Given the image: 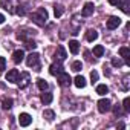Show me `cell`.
<instances>
[{
	"label": "cell",
	"mask_w": 130,
	"mask_h": 130,
	"mask_svg": "<svg viewBox=\"0 0 130 130\" xmlns=\"http://www.w3.org/2000/svg\"><path fill=\"white\" fill-rule=\"evenodd\" d=\"M32 20H34L38 26H44V23H46V20H47V11H46L44 8H38V11L32 14Z\"/></svg>",
	"instance_id": "obj_1"
},
{
	"label": "cell",
	"mask_w": 130,
	"mask_h": 130,
	"mask_svg": "<svg viewBox=\"0 0 130 130\" xmlns=\"http://www.w3.org/2000/svg\"><path fill=\"white\" fill-rule=\"evenodd\" d=\"M26 64H28V68H35V71H40L38 54H37V52H31V54L26 57Z\"/></svg>",
	"instance_id": "obj_2"
},
{
	"label": "cell",
	"mask_w": 130,
	"mask_h": 130,
	"mask_svg": "<svg viewBox=\"0 0 130 130\" xmlns=\"http://www.w3.org/2000/svg\"><path fill=\"white\" fill-rule=\"evenodd\" d=\"M110 109H112V103H110V100L103 98V100L98 101V112H100V113H106V112H109Z\"/></svg>",
	"instance_id": "obj_3"
},
{
	"label": "cell",
	"mask_w": 130,
	"mask_h": 130,
	"mask_svg": "<svg viewBox=\"0 0 130 130\" xmlns=\"http://www.w3.org/2000/svg\"><path fill=\"white\" fill-rule=\"evenodd\" d=\"M54 57H55V60H57L58 63L64 61V60H66V57H68L66 49H64L63 46H58V47H57V51H55V54H54Z\"/></svg>",
	"instance_id": "obj_4"
},
{
	"label": "cell",
	"mask_w": 130,
	"mask_h": 130,
	"mask_svg": "<svg viewBox=\"0 0 130 130\" xmlns=\"http://www.w3.org/2000/svg\"><path fill=\"white\" fill-rule=\"evenodd\" d=\"M121 25V19L119 17H115V15H112V17H109V20H107V23H106V26H107V29H116L118 26Z\"/></svg>",
	"instance_id": "obj_5"
},
{
	"label": "cell",
	"mask_w": 130,
	"mask_h": 130,
	"mask_svg": "<svg viewBox=\"0 0 130 130\" xmlns=\"http://www.w3.org/2000/svg\"><path fill=\"white\" fill-rule=\"evenodd\" d=\"M57 77H58V83H60V86H63V87L69 86L71 81H72L71 77H69V74H66V72H61V74H58Z\"/></svg>",
	"instance_id": "obj_6"
},
{
	"label": "cell",
	"mask_w": 130,
	"mask_h": 130,
	"mask_svg": "<svg viewBox=\"0 0 130 130\" xmlns=\"http://www.w3.org/2000/svg\"><path fill=\"white\" fill-rule=\"evenodd\" d=\"M20 77H22V78H17V83H19L20 89L28 87V84H29V81H31V80H29V74H28V72H22Z\"/></svg>",
	"instance_id": "obj_7"
},
{
	"label": "cell",
	"mask_w": 130,
	"mask_h": 130,
	"mask_svg": "<svg viewBox=\"0 0 130 130\" xmlns=\"http://www.w3.org/2000/svg\"><path fill=\"white\" fill-rule=\"evenodd\" d=\"M19 122H20L22 127H28V125L32 122V118H31L29 113H20V116H19Z\"/></svg>",
	"instance_id": "obj_8"
},
{
	"label": "cell",
	"mask_w": 130,
	"mask_h": 130,
	"mask_svg": "<svg viewBox=\"0 0 130 130\" xmlns=\"http://www.w3.org/2000/svg\"><path fill=\"white\" fill-rule=\"evenodd\" d=\"M93 9H95V6H93V3H90V2H87V3L84 5V8H83V11H81V14H83V17H89V15H92V14H93Z\"/></svg>",
	"instance_id": "obj_9"
},
{
	"label": "cell",
	"mask_w": 130,
	"mask_h": 130,
	"mask_svg": "<svg viewBox=\"0 0 130 130\" xmlns=\"http://www.w3.org/2000/svg\"><path fill=\"white\" fill-rule=\"evenodd\" d=\"M63 72V66H61V64L60 63H54V64H51V66H49V74L51 75H58V74H61Z\"/></svg>",
	"instance_id": "obj_10"
},
{
	"label": "cell",
	"mask_w": 130,
	"mask_h": 130,
	"mask_svg": "<svg viewBox=\"0 0 130 130\" xmlns=\"http://www.w3.org/2000/svg\"><path fill=\"white\" fill-rule=\"evenodd\" d=\"M17 78H19V71L17 69H11L6 74V81H9V83H17Z\"/></svg>",
	"instance_id": "obj_11"
},
{
	"label": "cell",
	"mask_w": 130,
	"mask_h": 130,
	"mask_svg": "<svg viewBox=\"0 0 130 130\" xmlns=\"http://www.w3.org/2000/svg\"><path fill=\"white\" fill-rule=\"evenodd\" d=\"M23 58H25V54H23V51H22V49L14 51V54H12V60H14V63H15V64L22 63V61H23Z\"/></svg>",
	"instance_id": "obj_12"
},
{
	"label": "cell",
	"mask_w": 130,
	"mask_h": 130,
	"mask_svg": "<svg viewBox=\"0 0 130 130\" xmlns=\"http://www.w3.org/2000/svg\"><path fill=\"white\" fill-rule=\"evenodd\" d=\"M119 55L125 58V64H130V51H128V47H125V46L119 47Z\"/></svg>",
	"instance_id": "obj_13"
},
{
	"label": "cell",
	"mask_w": 130,
	"mask_h": 130,
	"mask_svg": "<svg viewBox=\"0 0 130 130\" xmlns=\"http://www.w3.org/2000/svg\"><path fill=\"white\" fill-rule=\"evenodd\" d=\"M98 38V32L95 31V29H87V32H86V40L87 41H95Z\"/></svg>",
	"instance_id": "obj_14"
},
{
	"label": "cell",
	"mask_w": 130,
	"mask_h": 130,
	"mask_svg": "<svg viewBox=\"0 0 130 130\" xmlns=\"http://www.w3.org/2000/svg\"><path fill=\"white\" fill-rule=\"evenodd\" d=\"M74 84H75L78 89H83V87H86V80H84V77H81V75H77V77H75V80H74Z\"/></svg>",
	"instance_id": "obj_15"
},
{
	"label": "cell",
	"mask_w": 130,
	"mask_h": 130,
	"mask_svg": "<svg viewBox=\"0 0 130 130\" xmlns=\"http://www.w3.org/2000/svg\"><path fill=\"white\" fill-rule=\"evenodd\" d=\"M69 51H71L72 54H78V51H80V43H78L77 40H71V41H69Z\"/></svg>",
	"instance_id": "obj_16"
},
{
	"label": "cell",
	"mask_w": 130,
	"mask_h": 130,
	"mask_svg": "<svg viewBox=\"0 0 130 130\" xmlns=\"http://www.w3.org/2000/svg\"><path fill=\"white\" fill-rule=\"evenodd\" d=\"M37 86H38V89H40L41 92L47 90V87H49L47 81H46V80H43V78H38V80H37Z\"/></svg>",
	"instance_id": "obj_17"
},
{
	"label": "cell",
	"mask_w": 130,
	"mask_h": 130,
	"mask_svg": "<svg viewBox=\"0 0 130 130\" xmlns=\"http://www.w3.org/2000/svg\"><path fill=\"white\" fill-rule=\"evenodd\" d=\"M52 93H47V92H44V93H41V96H40V100H41V103L43 104H49V103H52Z\"/></svg>",
	"instance_id": "obj_18"
},
{
	"label": "cell",
	"mask_w": 130,
	"mask_h": 130,
	"mask_svg": "<svg viewBox=\"0 0 130 130\" xmlns=\"http://www.w3.org/2000/svg\"><path fill=\"white\" fill-rule=\"evenodd\" d=\"M93 55H95V57H103V55H104V47H103L101 44H96V46L93 47Z\"/></svg>",
	"instance_id": "obj_19"
},
{
	"label": "cell",
	"mask_w": 130,
	"mask_h": 130,
	"mask_svg": "<svg viewBox=\"0 0 130 130\" xmlns=\"http://www.w3.org/2000/svg\"><path fill=\"white\" fill-rule=\"evenodd\" d=\"M107 92H109V87L106 84H98L96 86V93L98 95H106Z\"/></svg>",
	"instance_id": "obj_20"
},
{
	"label": "cell",
	"mask_w": 130,
	"mask_h": 130,
	"mask_svg": "<svg viewBox=\"0 0 130 130\" xmlns=\"http://www.w3.org/2000/svg\"><path fill=\"white\" fill-rule=\"evenodd\" d=\"M63 12H64V9H63L61 5H55V6H54V15H55V17H61Z\"/></svg>",
	"instance_id": "obj_21"
},
{
	"label": "cell",
	"mask_w": 130,
	"mask_h": 130,
	"mask_svg": "<svg viewBox=\"0 0 130 130\" xmlns=\"http://www.w3.org/2000/svg\"><path fill=\"white\" fill-rule=\"evenodd\" d=\"M2 107H3L5 110H9V109L12 107V100H11V98H5L3 103H2Z\"/></svg>",
	"instance_id": "obj_22"
},
{
	"label": "cell",
	"mask_w": 130,
	"mask_h": 130,
	"mask_svg": "<svg viewBox=\"0 0 130 130\" xmlns=\"http://www.w3.org/2000/svg\"><path fill=\"white\" fill-rule=\"evenodd\" d=\"M43 118H46L47 121H52V119L55 118V113H54V110H44V112H43Z\"/></svg>",
	"instance_id": "obj_23"
},
{
	"label": "cell",
	"mask_w": 130,
	"mask_h": 130,
	"mask_svg": "<svg viewBox=\"0 0 130 130\" xmlns=\"http://www.w3.org/2000/svg\"><path fill=\"white\" fill-rule=\"evenodd\" d=\"M71 68H72V71H74V72H80V71H81V68H83V64H81V61H78V60H77V61H74V63H72V66H71Z\"/></svg>",
	"instance_id": "obj_24"
},
{
	"label": "cell",
	"mask_w": 130,
	"mask_h": 130,
	"mask_svg": "<svg viewBox=\"0 0 130 130\" xmlns=\"http://www.w3.org/2000/svg\"><path fill=\"white\" fill-rule=\"evenodd\" d=\"M0 6H2L3 9H11V0H2V2H0Z\"/></svg>",
	"instance_id": "obj_25"
},
{
	"label": "cell",
	"mask_w": 130,
	"mask_h": 130,
	"mask_svg": "<svg viewBox=\"0 0 130 130\" xmlns=\"http://www.w3.org/2000/svg\"><path fill=\"white\" fill-rule=\"evenodd\" d=\"M122 60H119V58H112V66H115V68H121L122 66Z\"/></svg>",
	"instance_id": "obj_26"
},
{
	"label": "cell",
	"mask_w": 130,
	"mask_h": 130,
	"mask_svg": "<svg viewBox=\"0 0 130 130\" xmlns=\"http://www.w3.org/2000/svg\"><path fill=\"white\" fill-rule=\"evenodd\" d=\"M122 107H124V110L125 112H128L130 110V98L127 96V98H124V101H122Z\"/></svg>",
	"instance_id": "obj_27"
},
{
	"label": "cell",
	"mask_w": 130,
	"mask_h": 130,
	"mask_svg": "<svg viewBox=\"0 0 130 130\" xmlns=\"http://www.w3.org/2000/svg\"><path fill=\"white\" fill-rule=\"evenodd\" d=\"M6 69V60L3 57H0V72H3Z\"/></svg>",
	"instance_id": "obj_28"
},
{
	"label": "cell",
	"mask_w": 130,
	"mask_h": 130,
	"mask_svg": "<svg viewBox=\"0 0 130 130\" xmlns=\"http://www.w3.org/2000/svg\"><path fill=\"white\" fill-rule=\"evenodd\" d=\"M35 46H37V43H35V41L26 40V47H28V49H35Z\"/></svg>",
	"instance_id": "obj_29"
},
{
	"label": "cell",
	"mask_w": 130,
	"mask_h": 130,
	"mask_svg": "<svg viewBox=\"0 0 130 130\" xmlns=\"http://www.w3.org/2000/svg\"><path fill=\"white\" fill-rule=\"evenodd\" d=\"M90 80H92V83L98 81V72H96V71H92V72H90Z\"/></svg>",
	"instance_id": "obj_30"
},
{
	"label": "cell",
	"mask_w": 130,
	"mask_h": 130,
	"mask_svg": "<svg viewBox=\"0 0 130 130\" xmlns=\"http://www.w3.org/2000/svg\"><path fill=\"white\" fill-rule=\"evenodd\" d=\"M15 14H17V15H25V14H26V12H25V8H23V6H17Z\"/></svg>",
	"instance_id": "obj_31"
},
{
	"label": "cell",
	"mask_w": 130,
	"mask_h": 130,
	"mask_svg": "<svg viewBox=\"0 0 130 130\" xmlns=\"http://www.w3.org/2000/svg\"><path fill=\"white\" fill-rule=\"evenodd\" d=\"M109 3H110V5H113V6H121V3H122V2H121V0H109Z\"/></svg>",
	"instance_id": "obj_32"
},
{
	"label": "cell",
	"mask_w": 130,
	"mask_h": 130,
	"mask_svg": "<svg viewBox=\"0 0 130 130\" xmlns=\"http://www.w3.org/2000/svg\"><path fill=\"white\" fill-rule=\"evenodd\" d=\"M113 113H115L116 116L121 115V107H119V106H115V107H113Z\"/></svg>",
	"instance_id": "obj_33"
},
{
	"label": "cell",
	"mask_w": 130,
	"mask_h": 130,
	"mask_svg": "<svg viewBox=\"0 0 130 130\" xmlns=\"http://www.w3.org/2000/svg\"><path fill=\"white\" fill-rule=\"evenodd\" d=\"M3 22H5V15H3V14H0V25H2Z\"/></svg>",
	"instance_id": "obj_34"
}]
</instances>
